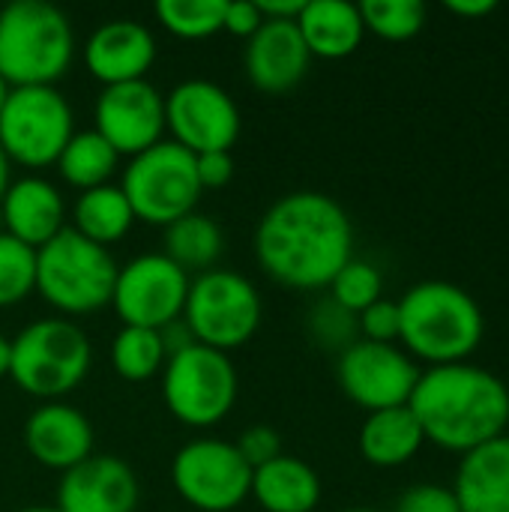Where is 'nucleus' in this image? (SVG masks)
<instances>
[{
    "label": "nucleus",
    "instance_id": "nucleus-21",
    "mask_svg": "<svg viewBox=\"0 0 509 512\" xmlns=\"http://www.w3.org/2000/svg\"><path fill=\"white\" fill-rule=\"evenodd\" d=\"M453 492L462 512H509V435L462 456Z\"/></svg>",
    "mask_w": 509,
    "mask_h": 512
},
{
    "label": "nucleus",
    "instance_id": "nucleus-1",
    "mask_svg": "<svg viewBox=\"0 0 509 512\" xmlns=\"http://www.w3.org/2000/svg\"><path fill=\"white\" fill-rule=\"evenodd\" d=\"M354 258V225L339 201L300 189L267 207L255 228L258 267L285 288L318 291Z\"/></svg>",
    "mask_w": 509,
    "mask_h": 512
},
{
    "label": "nucleus",
    "instance_id": "nucleus-35",
    "mask_svg": "<svg viewBox=\"0 0 509 512\" xmlns=\"http://www.w3.org/2000/svg\"><path fill=\"white\" fill-rule=\"evenodd\" d=\"M393 512H462L453 489L438 483H420L399 495Z\"/></svg>",
    "mask_w": 509,
    "mask_h": 512
},
{
    "label": "nucleus",
    "instance_id": "nucleus-33",
    "mask_svg": "<svg viewBox=\"0 0 509 512\" xmlns=\"http://www.w3.org/2000/svg\"><path fill=\"white\" fill-rule=\"evenodd\" d=\"M309 333L321 348L330 351H345L354 342H360V327H357V315H351L348 309H342L336 300H321L312 315H309Z\"/></svg>",
    "mask_w": 509,
    "mask_h": 512
},
{
    "label": "nucleus",
    "instance_id": "nucleus-3",
    "mask_svg": "<svg viewBox=\"0 0 509 512\" xmlns=\"http://www.w3.org/2000/svg\"><path fill=\"white\" fill-rule=\"evenodd\" d=\"M399 306V342L426 366L468 363L486 336L480 303L453 282L429 279L405 291Z\"/></svg>",
    "mask_w": 509,
    "mask_h": 512
},
{
    "label": "nucleus",
    "instance_id": "nucleus-43",
    "mask_svg": "<svg viewBox=\"0 0 509 512\" xmlns=\"http://www.w3.org/2000/svg\"><path fill=\"white\" fill-rule=\"evenodd\" d=\"M9 93H12V87L0 78V111H3V105H6V99H9Z\"/></svg>",
    "mask_w": 509,
    "mask_h": 512
},
{
    "label": "nucleus",
    "instance_id": "nucleus-18",
    "mask_svg": "<svg viewBox=\"0 0 509 512\" xmlns=\"http://www.w3.org/2000/svg\"><path fill=\"white\" fill-rule=\"evenodd\" d=\"M24 447L42 468L66 474L93 456V426L78 408L45 402L24 423Z\"/></svg>",
    "mask_w": 509,
    "mask_h": 512
},
{
    "label": "nucleus",
    "instance_id": "nucleus-23",
    "mask_svg": "<svg viewBox=\"0 0 509 512\" xmlns=\"http://www.w3.org/2000/svg\"><path fill=\"white\" fill-rule=\"evenodd\" d=\"M249 498L264 512H312L321 504V477L309 462L282 453L252 471Z\"/></svg>",
    "mask_w": 509,
    "mask_h": 512
},
{
    "label": "nucleus",
    "instance_id": "nucleus-30",
    "mask_svg": "<svg viewBox=\"0 0 509 512\" xmlns=\"http://www.w3.org/2000/svg\"><path fill=\"white\" fill-rule=\"evenodd\" d=\"M156 18L180 39H207L222 30L225 0H159Z\"/></svg>",
    "mask_w": 509,
    "mask_h": 512
},
{
    "label": "nucleus",
    "instance_id": "nucleus-26",
    "mask_svg": "<svg viewBox=\"0 0 509 512\" xmlns=\"http://www.w3.org/2000/svg\"><path fill=\"white\" fill-rule=\"evenodd\" d=\"M225 252V234L222 228L204 216V213H189L165 228V258H171L183 273H207Z\"/></svg>",
    "mask_w": 509,
    "mask_h": 512
},
{
    "label": "nucleus",
    "instance_id": "nucleus-24",
    "mask_svg": "<svg viewBox=\"0 0 509 512\" xmlns=\"http://www.w3.org/2000/svg\"><path fill=\"white\" fill-rule=\"evenodd\" d=\"M423 444V429L408 405L375 411L360 429V453L375 468H402L423 450Z\"/></svg>",
    "mask_w": 509,
    "mask_h": 512
},
{
    "label": "nucleus",
    "instance_id": "nucleus-41",
    "mask_svg": "<svg viewBox=\"0 0 509 512\" xmlns=\"http://www.w3.org/2000/svg\"><path fill=\"white\" fill-rule=\"evenodd\" d=\"M9 183H12V162H9L6 153L0 150V201H3V195H6V189H9Z\"/></svg>",
    "mask_w": 509,
    "mask_h": 512
},
{
    "label": "nucleus",
    "instance_id": "nucleus-39",
    "mask_svg": "<svg viewBox=\"0 0 509 512\" xmlns=\"http://www.w3.org/2000/svg\"><path fill=\"white\" fill-rule=\"evenodd\" d=\"M306 0H261L258 9L264 21H297Z\"/></svg>",
    "mask_w": 509,
    "mask_h": 512
},
{
    "label": "nucleus",
    "instance_id": "nucleus-5",
    "mask_svg": "<svg viewBox=\"0 0 509 512\" xmlns=\"http://www.w3.org/2000/svg\"><path fill=\"white\" fill-rule=\"evenodd\" d=\"M117 261L108 249L63 228L36 249V294L66 318L93 315L111 306Z\"/></svg>",
    "mask_w": 509,
    "mask_h": 512
},
{
    "label": "nucleus",
    "instance_id": "nucleus-31",
    "mask_svg": "<svg viewBox=\"0 0 509 512\" xmlns=\"http://www.w3.org/2000/svg\"><path fill=\"white\" fill-rule=\"evenodd\" d=\"M36 291V252L0 231V309L18 306Z\"/></svg>",
    "mask_w": 509,
    "mask_h": 512
},
{
    "label": "nucleus",
    "instance_id": "nucleus-34",
    "mask_svg": "<svg viewBox=\"0 0 509 512\" xmlns=\"http://www.w3.org/2000/svg\"><path fill=\"white\" fill-rule=\"evenodd\" d=\"M360 339L378 342V345H396L399 342V306L393 300H378L369 309L357 315Z\"/></svg>",
    "mask_w": 509,
    "mask_h": 512
},
{
    "label": "nucleus",
    "instance_id": "nucleus-37",
    "mask_svg": "<svg viewBox=\"0 0 509 512\" xmlns=\"http://www.w3.org/2000/svg\"><path fill=\"white\" fill-rule=\"evenodd\" d=\"M195 174L201 189H222L231 183L234 177V159L225 150H213V153H198L195 156Z\"/></svg>",
    "mask_w": 509,
    "mask_h": 512
},
{
    "label": "nucleus",
    "instance_id": "nucleus-11",
    "mask_svg": "<svg viewBox=\"0 0 509 512\" xmlns=\"http://www.w3.org/2000/svg\"><path fill=\"white\" fill-rule=\"evenodd\" d=\"M177 495L201 512L237 510L252 492V468L231 441L195 438L171 462Z\"/></svg>",
    "mask_w": 509,
    "mask_h": 512
},
{
    "label": "nucleus",
    "instance_id": "nucleus-6",
    "mask_svg": "<svg viewBox=\"0 0 509 512\" xmlns=\"http://www.w3.org/2000/svg\"><path fill=\"white\" fill-rule=\"evenodd\" d=\"M93 348L87 333L69 318H39L12 339L9 378L36 399H60L81 387Z\"/></svg>",
    "mask_w": 509,
    "mask_h": 512
},
{
    "label": "nucleus",
    "instance_id": "nucleus-13",
    "mask_svg": "<svg viewBox=\"0 0 509 512\" xmlns=\"http://www.w3.org/2000/svg\"><path fill=\"white\" fill-rule=\"evenodd\" d=\"M165 129L192 156L213 150L231 153L240 138V108L225 87L192 78L165 96Z\"/></svg>",
    "mask_w": 509,
    "mask_h": 512
},
{
    "label": "nucleus",
    "instance_id": "nucleus-9",
    "mask_svg": "<svg viewBox=\"0 0 509 512\" xmlns=\"http://www.w3.org/2000/svg\"><path fill=\"white\" fill-rule=\"evenodd\" d=\"M162 399L183 426L210 429L222 423L237 402V369L228 354L195 342L165 360Z\"/></svg>",
    "mask_w": 509,
    "mask_h": 512
},
{
    "label": "nucleus",
    "instance_id": "nucleus-22",
    "mask_svg": "<svg viewBox=\"0 0 509 512\" xmlns=\"http://www.w3.org/2000/svg\"><path fill=\"white\" fill-rule=\"evenodd\" d=\"M297 30L309 54L321 60L351 57L366 36L360 6L348 0H306L297 15Z\"/></svg>",
    "mask_w": 509,
    "mask_h": 512
},
{
    "label": "nucleus",
    "instance_id": "nucleus-45",
    "mask_svg": "<svg viewBox=\"0 0 509 512\" xmlns=\"http://www.w3.org/2000/svg\"><path fill=\"white\" fill-rule=\"evenodd\" d=\"M348 512H378V510H348Z\"/></svg>",
    "mask_w": 509,
    "mask_h": 512
},
{
    "label": "nucleus",
    "instance_id": "nucleus-36",
    "mask_svg": "<svg viewBox=\"0 0 509 512\" xmlns=\"http://www.w3.org/2000/svg\"><path fill=\"white\" fill-rule=\"evenodd\" d=\"M234 447L240 450V456L252 471L282 456V438L273 426H249Z\"/></svg>",
    "mask_w": 509,
    "mask_h": 512
},
{
    "label": "nucleus",
    "instance_id": "nucleus-40",
    "mask_svg": "<svg viewBox=\"0 0 509 512\" xmlns=\"http://www.w3.org/2000/svg\"><path fill=\"white\" fill-rule=\"evenodd\" d=\"M447 9L462 18H483V15H492L498 9V3L495 0H450Z\"/></svg>",
    "mask_w": 509,
    "mask_h": 512
},
{
    "label": "nucleus",
    "instance_id": "nucleus-32",
    "mask_svg": "<svg viewBox=\"0 0 509 512\" xmlns=\"http://www.w3.org/2000/svg\"><path fill=\"white\" fill-rule=\"evenodd\" d=\"M330 288V300H336L342 309H348L351 315H360L363 309H369L372 303L381 300L384 291V276L375 264L351 258L336 279L327 285Z\"/></svg>",
    "mask_w": 509,
    "mask_h": 512
},
{
    "label": "nucleus",
    "instance_id": "nucleus-14",
    "mask_svg": "<svg viewBox=\"0 0 509 512\" xmlns=\"http://www.w3.org/2000/svg\"><path fill=\"white\" fill-rule=\"evenodd\" d=\"M420 372L423 369L402 348L366 339L345 348L336 363L342 393L369 414L408 405Z\"/></svg>",
    "mask_w": 509,
    "mask_h": 512
},
{
    "label": "nucleus",
    "instance_id": "nucleus-38",
    "mask_svg": "<svg viewBox=\"0 0 509 512\" xmlns=\"http://www.w3.org/2000/svg\"><path fill=\"white\" fill-rule=\"evenodd\" d=\"M264 24V15L258 9V3L240 0V3H228L225 0V18H222V30H228L237 39H252Z\"/></svg>",
    "mask_w": 509,
    "mask_h": 512
},
{
    "label": "nucleus",
    "instance_id": "nucleus-10",
    "mask_svg": "<svg viewBox=\"0 0 509 512\" xmlns=\"http://www.w3.org/2000/svg\"><path fill=\"white\" fill-rule=\"evenodd\" d=\"M72 135V108L57 87H12L0 111V150L12 165L48 168Z\"/></svg>",
    "mask_w": 509,
    "mask_h": 512
},
{
    "label": "nucleus",
    "instance_id": "nucleus-17",
    "mask_svg": "<svg viewBox=\"0 0 509 512\" xmlns=\"http://www.w3.org/2000/svg\"><path fill=\"white\" fill-rule=\"evenodd\" d=\"M153 60H156L153 33L132 18L105 21L84 42V66L105 87L144 81Z\"/></svg>",
    "mask_w": 509,
    "mask_h": 512
},
{
    "label": "nucleus",
    "instance_id": "nucleus-27",
    "mask_svg": "<svg viewBox=\"0 0 509 512\" xmlns=\"http://www.w3.org/2000/svg\"><path fill=\"white\" fill-rule=\"evenodd\" d=\"M54 165L72 189L87 192V189L105 186L114 177L120 156L96 129H84L69 138V144L63 147Z\"/></svg>",
    "mask_w": 509,
    "mask_h": 512
},
{
    "label": "nucleus",
    "instance_id": "nucleus-2",
    "mask_svg": "<svg viewBox=\"0 0 509 512\" xmlns=\"http://www.w3.org/2000/svg\"><path fill=\"white\" fill-rule=\"evenodd\" d=\"M423 438L450 453H471L509 426V387L474 363L429 366L408 402Z\"/></svg>",
    "mask_w": 509,
    "mask_h": 512
},
{
    "label": "nucleus",
    "instance_id": "nucleus-12",
    "mask_svg": "<svg viewBox=\"0 0 509 512\" xmlns=\"http://www.w3.org/2000/svg\"><path fill=\"white\" fill-rule=\"evenodd\" d=\"M192 276L162 252H144L117 267L111 306L123 327L162 330L183 318Z\"/></svg>",
    "mask_w": 509,
    "mask_h": 512
},
{
    "label": "nucleus",
    "instance_id": "nucleus-44",
    "mask_svg": "<svg viewBox=\"0 0 509 512\" xmlns=\"http://www.w3.org/2000/svg\"><path fill=\"white\" fill-rule=\"evenodd\" d=\"M18 512H57L54 507H24V510Z\"/></svg>",
    "mask_w": 509,
    "mask_h": 512
},
{
    "label": "nucleus",
    "instance_id": "nucleus-25",
    "mask_svg": "<svg viewBox=\"0 0 509 512\" xmlns=\"http://www.w3.org/2000/svg\"><path fill=\"white\" fill-rule=\"evenodd\" d=\"M135 225V213L123 195L120 186H96L78 195L75 207H72V231L81 234L84 240L108 249L114 243H120Z\"/></svg>",
    "mask_w": 509,
    "mask_h": 512
},
{
    "label": "nucleus",
    "instance_id": "nucleus-7",
    "mask_svg": "<svg viewBox=\"0 0 509 512\" xmlns=\"http://www.w3.org/2000/svg\"><path fill=\"white\" fill-rule=\"evenodd\" d=\"M120 189L135 213V222L141 219L162 228L195 213L204 192L195 174V156L171 138H162L150 150L132 156L123 168Z\"/></svg>",
    "mask_w": 509,
    "mask_h": 512
},
{
    "label": "nucleus",
    "instance_id": "nucleus-42",
    "mask_svg": "<svg viewBox=\"0 0 509 512\" xmlns=\"http://www.w3.org/2000/svg\"><path fill=\"white\" fill-rule=\"evenodd\" d=\"M9 360H12V342L0 333V378L9 375Z\"/></svg>",
    "mask_w": 509,
    "mask_h": 512
},
{
    "label": "nucleus",
    "instance_id": "nucleus-16",
    "mask_svg": "<svg viewBox=\"0 0 509 512\" xmlns=\"http://www.w3.org/2000/svg\"><path fill=\"white\" fill-rule=\"evenodd\" d=\"M138 477L114 456H90L63 474L57 486V512H135Z\"/></svg>",
    "mask_w": 509,
    "mask_h": 512
},
{
    "label": "nucleus",
    "instance_id": "nucleus-8",
    "mask_svg": "<svg viewBox=\"0 0 509 512\" xmlns=\"http://www.w3.org/2000/svg\"><path fill=\"white\" fill-rule=\"evenodd\" d=\"M261 294L234 270H207L189 282L183 324L192 330L198 345L222 354L246 345L261 327Z\"/></svg>",
    "mask_w": 509,
    "mask_h": 512
},
{
    "label": "nucleus",
    "instance_id": "nucleus-15",
    "mask_svg": "<svg viewBox=\"0 0 509 512\" xmlns=\"http://www.w3.org/2000/svg\"><path fill=\"white\" fill-rule=\"evenodd\" d=\"M96 132L117 150V156H138L162 141L165 96L144 78L105 87L93 108Z\"/></svg>",
    "mask_w": 509,
    "mask_h": 512
},
{
    "label": "nucleus",
    "instance_id": "nucleus-28",
    "mask_svg": "<svg viewBox=\"0 0 509 512\" xmlns=\"http://www.w3.org/2000/svg\"><path fill=\"white\" fill-rule=\"evenodd\" d=\"M165 345L159 330L144 327H120V333L111 342V366L123 381L141 384L150 381L165 369Z\"/></svg>",
    "mask_w": 509,
    "mask_h": 512
},
{
    "label": "nucleus",
    "instance_id": "nucleus-19",
    "mask_svg": "<svg viewBox=\"0 0 509 512\" xmlns=\"http://www.w3.org/2000/svg\"><path fill=\"white\" fill-rule=\"evenodd\" d=\"M246 75L261 93H288L309 72L312 54L297 30V21H264L246 39Z\"/></svg>",
    "mask_w": 509,
    "mask_h": 512
},
{
    "label": "nucleus",
    "instance_id": "nucleus-4",
    "mask_svg": "<svg viewBox=\"0 0 509 512\" xmlns=\"http://www.w3.org/2000/svg\"><path fill=\"white\" fill-rule=\"evenodd\" d=\"M75 57L69 18L45 0L0 9V78L9 87H54Z\"/></svg>",
    "mask_w": 509,
    "mask_h": 512
},
{
    "label": "nucleus",
    "instance_id": "nucleus-20",
    "mask_svg": "<svg viewBox=\"0 0 509 512\" xmlns=\"http://www.w3.org/2000/svg\"><path fill=\"white\" fill-rule=\"evenodd\" d=\"M0 219L3 234L36 252L66 228V204L51 180L30 174L9 183L0 201Z\"/></svg>",
    "mask_w": 509,
    "mask_h": 512
},
{
    "label": "nucleus",
    "instance_id": "nucleus-29",
    "mask_svg": "<svg viewBox=\"0 0 509 512\" xmlns=\"http://www.w3.org/2000/svg\"><path fill=\"white\" fill-rule=\"evenodd\" d=\"M363 27L387 42H408L426 27V6L420 0H363Z\"/></svg>",
    "mask_w": 509,
    "mask_h": 512
}]
</instances>
